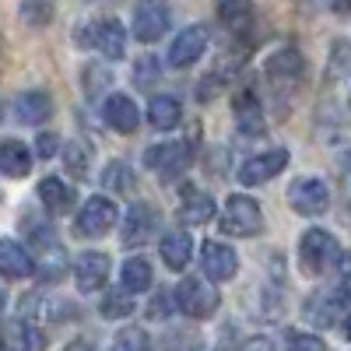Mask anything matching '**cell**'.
I'll return each mask as SVG.
<instances>
[{"label":"cell","instance_id":"cell-35","mask_svg":"<svg viewBox=\"0 0 351 351\" xmlns=\"http://www.w3.org/2000/svg\"><path fill=\"white\" fill-rule=\"evenodd\" d=\"M21 18L32 25V28H43V25H49L53 8L49 4H21Z\"/></svg>","mask_w":351,"mask_h":351},{"label":"cell","instance_id":"cell-41","mask_svg":"<svg viewBox=\"0 0 351 351\" xmlns=\"http://www.w3.org/2000/svg\"><path fill=\"white\" fill-rule=\"evenodd\" d=\"M341 330H344V337H348V341H351V313H348V316H344V319H341Z\"/></svg>","mask_w":351,"mask_h":351},{"label":"cell","instance_id":"cell-17","mask_svg":"<svg viewBox=\"0 0 351 351\" xmlns=\"http://www.w3.org/2000/svg\"><path fill=\"white\" fill-rule=\"evenodd\" d=\"M306 71V60H302V53L295 46H288V49H274L267 60H263V74H267L274 84H291V81H299Z\"/></svg>","mask_w":351,"mask_h":351},{"label":"cell","instance_id":"cell-40","mask_svg":"<svg viewBox=\"0 0 351 351\" xmlns=\"http://www.w3.org/2000/svg\"><path fill=\"white\" fill-rule=\"evenodd\" d=\"M243 351H274V348H271V341H267V337H253V341H246V344H243Z\"/></svg>","mask_w":351,"mask_h":351},{"label":"cell","instance_id":"cell-11","mask_svg":"<svg viewBox=\"0 0 351 351\" xmlns=\"http://www.w3.org/2000/svg\"><path fill=\"white\" fill-rule=\"evenodd\" d=\"M169 25H172V14H169L165 4H137L134 21H130V36L144 46H152L169 32Z\"/></svg>","mask_w":351,"mask_h":351},{"label":"cell","instance_id":"cell-18","mask_svg":"<svg viewBox=\"0 0 351 351\" xmlns=\"http://www.w3.org/2000/svg\"><path fill=\"white\" fill-rule=\"evenodd\" d=\"M74 200H77L74 186L64 183L60 176H46V180H39V204L46 208V215H53V218L67 215L74 208Z\"/></svg>","mask_w":351,"mask_h":351},{"label":"cell","instance_id":"cell-9","mask_svg":"<svg viewBox=\"0 0 351 351\" xmlns=\"http://www.w3.org/2000/svg\"><path fill=\"white\" fill-rule=\"evenodd\" d=\"M158 225H162V211L155 208V204H148V200H137V204H130V211H127V218L120 225V243L127 250H137V246H144L155 236Z\"/></svg>","mask_w":351,"mask_h":351},{"label":"cell","instance_id":"cell-22","mask_svg":"<svg viewBox=\"0 0 351 351\" xmlns=\"http://www.w3.org/2000/svg\"><path fill=\"white\" fill-rule=\"evenodd\" d=\"M158 253H162V260H165L169 271H183L186 263H190V256H193V239H190V232H186V228L165 232Z\"/></svg>","mask_w":351,"mask_h":351},{"label":"cell","instance_id":"cell-13","mask_svg":"<svg viewBox=\"0 0 351 351\" xmlns=\"http://www.w3.org/2000/svg\"><path fill=\"white\" fill-rule=\"evenodd\" d=\"M288 165V152L285 148H271V152H260L253 158H246L239 165V183L243 186H260V183H267L274 180V176H281Z\"/></svg>","mask_w":351,"mask_h":351},{"label":"cell","instance_id":"cell-34","mask_svg":"<svg viewBox=\"0 0 351 351\" xmlns=\"http://www.w3.org/2000/svg\"><path fill=\"white\" fill-rule=\"evenodd\" d=\"M351 71V43L337 39L330 46V67H327V77H337V74H348Z\"/></svg>","mask_w":351,"mask_h":351},{"label":"cell","instance_id":"cell-20","mask_svg":"<svg viewBox=\"0 0 351 351\" xmlns=\"http://www.w3.org/2000/svg\"><path fill=\"white\" fill-rule=\"evenodd\" d=\"M49 116H53V99L46 92H39V88L36 92H21L14 99V120L25 123V127H39Z\"/></svg>","mask_w":351,"mask_h":351},{"label":"cell","instance_id":"cell-25","mask_svg":"<svg viewBox=\"0 0 351 351\" xmlns=\"http://www.w3.org/2000/svg\"><path fill=\"white\" fill-rule=\"evenodd\" d=\"M232 116H236V127L243 137H260L263 134V112H260V102L253 92H239L236 102H232Z\"/></svg>","mask_w":351,"mask_h":351},{"label":"cell","instance_id":"cell-42","mask_svg":"<svg viewBox=\"0 0 351 351\" xmlns=\"http://www.w3.org/2000/svg\"><path fill=\"white\" fill-rule=\"evenodd\" d=\"M67 351H92V344H84V341H77V344H71Z\"/></svg>","mask_w":351,"mask_h":351},{"label":"cell","instance_id":"cell-1","mask_svg":"<svg viewBox=\"0 0 351 351\" xmlns=\"http://www.w3.org/2000/svg\"><path fill=\"white\" fill-rule=\"evenodd\" d=\"M21 228H25V239H28L25 250H28V256H32V274H39L43 281L64 278V271H67V250H64L60 239H56L53 225L36 218V215H25Z\"/></svg>","mask_w":351,"mask_h":351},{"label":"cell","instance_id":"cell-43","mask_svg":"<svg viewBox=\"0 0 351 351\" xmlns=\"http://www.w3.org/2000/svg\"><path fill=\"white\" fill-rule=\"evenodd\" d=\"M4 302H8V295H4V285H0V309H4Z\"/></svg>","mask_w":351,"mask_h":351},{"label":"cell","instance_id":"cell-33","mask_svg":"<svg viewBox=\"0 0 351 351\" xmlns=\"http://www.w3.org/2000/svg\"><path fill=\"white\" fill-rule=\"evenodd\" d=\"M285 351H327V341L316 334H302V330H288L285 337Z\"/></svg>","mask_w":351,"mask_h":351},{"label":"cell","instance_id":"cell-23","mask_svg":"<svg viewBox=\"0 0 351 351\" xmlns=\"http://www.w3.org/2000/svg\"><path fill=\"white\" fill-rule=\"evenodd\" d=\"M215 218V200L208 193H200L197 186H183L180 193V221L183 225H204Z\"/></svg>","mask_w":351,"mask_h":351},{"label":"cell","instance_id":"cell-4","mask_svg":"<svg viewBox=\"0 0 351 351\" xmlns=\"http://www.w3.org/2000/svg\"><path fill=\"white\" fill-rule=\"evenodd\" d=\"M172 302L190 319H211L218 313V306H221V295H218V288L211 281L183 278L180 285H176V291H172Z\"/></svg>","mask_w":351,"mask_h":351},{"label":"cell","instance_id":"cell-10","mask_svg":"<svg viewBox=\"0 0 351 351\" xmlns=\"http://www.w3.org/2000/svg\"><path fill=\"white\" fill-rule=\"evenodd\" d=\"M112 225H116V204L106 197H92L74 218V232L81 239H102L112 232Z\"/></svg>","mask_w":351,"mask_h":351},{"label":"cell","instance_id":"cell-14","mask_svg":"<svg viewBox=\"0 0 351 351\" xmlns=\"http://www.w3.org/2000/svg\"><path fill=\"white\" fill-rule=\"evenodd\" d=\"M200 267L208 274V281H232L239 274V256L232 246L218 243V239H208L200 246Z\"/></svg>","mask_w":351,"mask_h":351},{"label":"cell","instance_id":"cell-32","mask_svg":"<svg viewBox=\"0 0 351 351\" xmlns=\"http://www.w3.org/2000/svg\"><path fill=\"white\" fill-rule=\"evenodd\" d=\"M112 351H152V341H148V334H144V330L130 327V330H120V334H116Z\"/></svg>","mask_w":351,"mask_h":351},{"label":"cell","instance_id":"cell-28","mask_svg":"<svg viewBox=\"0 0 351 351\" xmlns=\"http://www.w3.org/2000/svg\"><path fill=\"white\" fill-rule=\"evenodd\" d=\"M64 165H67V172L74 176V180H84L88 176V162H92V144H81V141H71V144H64Z\"/></svg>","mask_w":351,"mask_h":351},{"label":"cell","instance_id":"cell-44","mask_svg":"<svg viewBox=\"0 0 351 351\" xmlns=\"http://www.w3.org/2000/svg\"><path fill=\"white\" fill-rule=\"evenodd\" d=\"M348 109H351V99H348Z\"/></svg>","mask_w":351,"mask_h":351},{"label":"cell","instance_id":"cell-6","mask_svg":"<svg viewBox=\"0 0 351 351\" xmlns=\"http://www.w3.org/2000/svg\"><path fill=\"white\" fill-rule=\"evenodd\" d=\"M221 232L225 236H236V239H253L263 232V211L260 204L246 193L228 197L225 211H221Z\"/></svg>","mask_w":351,"mask_h":351},{"label":"cell","instance_id":"cell-38","mask_svg":"<svg viewBox=\"0 0 351 351\" xmlns=\"http://www.w3.org/2000/svg\"><path fill=\"white\" fill-rule=\"evenodd\" d=\"M134 81H137L141 88L155 81V60H152V56H148V60H141V64L134 67Z\"/></svg>","mask_w":351,"mask_h":351},{"label":"cell","instance_id":"cell-21","mask_svg":"<svg viewBox=\"0 0 351 351\" xmlns=\"http://www.w3.org/2000/svg\"><path fill=\"white\" fill-rule=\"evenodd\" d=\"M0 278H8V281L32 278V256H28V250L4 236H0Z\"/></svg>","mask_w":351,"mask_h":351},{"label":"cell","instance_id":"cell-12","mask_svg":"<svg viewBox=\"0 0 351 351\" xmlns=\"http://www.w3.org/2000/svg\"><path fill=\"white\" fill-rule=\"evenodd\" d=\"M109 271H112V260H109L106 253H99V250H84V253L74 260V285H77V291L92 295V291L106 288Z\"/></svg>","mask_w":351,"mask_h":351},{"label":"cell","instance_id":"cell-5","mask_svg":"<svg viewBox=\"0 0 351 351\" xmlns=\"http://www.w3.org/2000/svg\"><path fill=\"white\" fill-rule=\"evenodd\" d=\"M348 306H351V299L341 291V285H327V288H316L302 302V316L316 330H327V327H337L348 316Z\"/></svg>","mask_w":351,"mask_h":351},{"label":"cell","instance_id":"cell-36","mask_svg":"<svg viewBox=\"0 0 351 351\" xmlns=\"http://www.w3.org/2000/svg\"><path fill=\"white\" fill-rule=\"evenodd\" d=\"M84 92L88 95H95V92H102V88H106V81H109V74L102 71V67H84Z\"/></svg>","mask_w":351,"mask_h":351},{"label":"cell","instance_id":"cell-31","mask_svg":"<svg viewBox=\"0 0 351 351\" xmlns=\"http://www.w3.org/2000/svg\"><path fill=\"white\" fill-rule=\"evenodd\" d=\"M218 18L232 32H243L246 25H253V8L250 4H218Z\"/></svg>","mask_w":351,"mask_h":351},{"label":"cell","instance_id":"cell-8","mask_svg":"<svg viewBox=\"0 0 351 351\" xmlns=\"http://www.w3.org/2000/svg\"><path fill=\"white\" fill-rule=\"evenodd\" d=\"M288 204L291 211L302 218H319L330 208V186L319 180V176H299L288 186Z\"/></svg>","mask_w":351,"mask_h":351},{"label":"cell","instance_id":"cell-30","mask_svg":"<svg viewBox=\"0 0 351 351\" xmlns=\"http://www.w3.org/2000/svg\"><path fill=\"white\" fill-rule=\"evenodd\" d=\"M134 309L137 306H134V299L127 295V291H109V295H102V302H99L102 319H127Z\"/></svg>","mask_w":351,"mask_h":351},{"label":"cell","instance_id":"cell-7","mask_svg":"<svg viewBox=\"0 0 351 351\" xmlns=\"http://www.w3.org/2000/svg\"><path fill=\"white\" fill-rule=\"evenodd\" d=\"M193 152H197L193 141H165V144H155V148L144 152V165L158 172L162 180H176L180 172H186L193 165Z\"/></svg>","mask_w":351,"mask_h":351},{"label":"cell","instance_id":"cell-15","mask_svg":"<svg viewBox=\"0 0 351 351\" xmlns=\"http://www.w3.org/2000/svg\"><path fill=\"white\" fill-rule=\"evenodd\" d=\"M208 49V28L204 25H186L180 36L172 39V46H169V67H190V64H197L200 60V53Z\"/></svg>","mask_w":351,"mask_h":351},{"label":"cell","instance_id":"cell-29","mask_svg":"<svg viewBox=\"0 0 351 351\" xmlns=\"http://www.w3.org/2000/svg\"><path fill=\"white\" fill-rule=\"evenodd\" d=\"M102 186L106 193H130L134 190V172L127 162H109L102 172Z\"/></svg>","mask_w":351,"mask_h":351},{"label":"cell","instance_id":"cell-37","mask_svg":"<svg viewBox=\"0 0 351 351\" xmlns=\"http://www.w3.org/2000/svg\"><path fill=\"white\" fill-rule=\"evenodd\" d=\"M36 152H39V158H53L56 152H60V137L56 134H39L36 137Z\"/></svg>","mask_w":351,"mask_h":351},{"label":"cell","instance_id":"cell-39","mask_svg":"<svg viewBox=\"0 0 351 351\" xmlns=\"http://www.w3.org/2000/svg\"><path fill=\"white\" fill-rule=\"evenodd\" d=\"M169 302H172V291H158V295H155V302H152V309H148V316H165L169 313Z\"/></svg>","mask_w":351,"mask_h":351},{"label":"cell","instance_id":"cell-3","mask_svg":"<svg viewBox=\"0 0 351 351\" xmlns=\"http://www.w3.org/2000/svg\"><path fill=\"white\" fill-rule=\"evenodd\" d=\"M74 43L84 46V49H92V53H102L106 60H123V53H127V28L116 18L84 21L74 32Z\"/></svg>","mask_w":351,"mask_h":351},{"label":"cell","instance_id":"cell-26","mask_svg":"<svg viewBox=\"0 0 351 351\" xmlns=\"http://www.w3.org/2000/svg\"><path fill=\"white\" fill-rule=\"evenodd\" d=\"M155 281V271H152V263L148 256H130L123 260V267H120V285L127 295H134V291H148Z\"/></svg>","mask_w":351,"mask_h":351},{"label":"cell","instance_id":"cell-24","mask_svg":"<svg viewBox=\"0 0 351 351\" xmlns=\"http://www.w3.org/2000/svg\"><path fill=\"white\" fill-rule=\"evenodd\" d=\"M28 172H32V152L21 141H0V176L25 180Z\"/></svg>","mask_w":351,"mask_h":351},{"label":"cell","instance_id":"cell-27","mask_svg":"<svg viewBox=\"0 0 351 351\" xmlns=\"http://www.w3.org/2000/svg\"><path fill=\"white\" fill-rule=\"evenodd\" d=\"M180 120H183V106L176 95H155L148 102V123L155 130H172Z\"/></svg>","mask_w":351,"mask_h":351},{"label":"cell","instance_id":"cell-19","mask_svg":"<svg viewBox=\"0 0 351 351\" xmlns=\"http://www.w3.org/2000/svg\"><path fill=\"white\" fill-rule=\"evenodd\" d=\"M102 120L116 130V134H134L141 127V109L134 106L130 95H109L106 99V109H102Z\"/></svg>","mask_w":351,"mask_h":351},{"label":"cell","instance_id":"cell-16","mask_svg":"<svg viewBox=\"0 0 351 351\" xmlns=\"http://www.w3.org/2000/svg\"><path fill=\"white\" fill-rule=\"evenodd\" d=\"M43 334L28 319H0V351H43Z\"/></svg>","mask_w":351,"mask_h":351},{"label":"cell","instance_id":"cell-2","mask_svg":"<svg viewBox=\"0 0 351 351\" xmlns=\"http://www.w3.org/2000/svg\"><path fill=\"white\" fill-rule=\"evenodd\" d=\"M344 263V250L341 243L324 228H306L302 239H299V267L309 274V278H319V274H330Z\"/></svg>","mask_w":351,"mask_h":351}]
</instances>
